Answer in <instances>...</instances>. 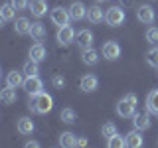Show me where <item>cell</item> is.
I'll list each match as a JSON object with an SVG mask.
<instances>
[{"instance_id":"cell-23","label":"cell","mask_w":158,"mask_h":148,"mask_svg":"<svg viewBox=\"0 0 158 148\" xmlns=\"http://www.w3.org/2000/svg\"><path fill=\"white\" fill-rule=\"evenodd\" d=\"M81 59H83V63H85V65H97V61H99V53H97V49H93V47L83 49Z\"/></svg>"},{"instance_id":"cell-22","label":"cell","mask_w":158,"mask_h":148,"mask_svg":"<svg viewBox=\"0 0 158 148\" xmlns=\"http://www.w3.org/2000/svg\"><path fill=\"white\" fill-rule=\"evenodd\" d=\"M46 26H44L42 22H34L32 24V28H30V36H32L36 42H42L44 38H46Z\"/></svg>"},{"instance_id":"cell-32","label":"cell","mask_w":158,"mask_h":148,"mask_svg":"<svg viewBox=\"0 0 158 148\" xmlns=\"http://www.w3.org/2000/svg\"><path fill=\"white\" fill-rule=\"evenodd\" d=\"M52 85L56 89H63V87H65V79H63L61 75H53L52 77Z\"/></svg>"},{"instance_id":"cell-15","label":"cell","mask_w":158,"mask_h":148,"mask_svg":"<svg viewBox=\"0 0 158 148\" xmlns=\"http://www.w3.org/2000/svg\"><path fill=\"white\" fill-rule=\"evenodd\" d=\"M142 144H144V138H142V130L135 128V130H131V132L127 134V146H131V148H140Z\"/></svg>"},{"instance_id":"cell-25","label":"cell","mask_w":158,"mask_h":148,"mask_svg":"<svg viewBox=\"0 0 158 148\" xmlns=\"http://www.w3.org/2000/svg\"><path fill=\"white\" fill-rule=\"evenodd\" d=\"M59 146H63V148L77 146V136L73 132H61L59 134Z\"/></svg>"},{"instance_id":"cell-8","label":"cell","mask_w":158,"mask_h":148,"mask_svg":"<svg viewBox=\"0 0 158 148\" xmlns=\"http://www.w3.org/2000/svg\"><path fill=\"white\" fill-rule=\"evenodd\" d=\"M136 18H138V22H142V24H154L156 12L150 4H142V6L136 8Z\"/></svg>"},{"instance_id":"cell-6","label":"cell","mask_w":158,"mask_h":148,"mask_svg":"<svg viewBox=\"0 0 158 148\" xmlns=\"http://www.w3.org/2000/svg\"><path fill=\"white\" fill-rule=\"evenodd\" d=\"M49 18H52V22L56 24L57 28H61V26H67V24H69L71 14H69V10H65V8L56 6V8L52 10V14H49Z\"/></svg>"},{"instance_id":"cell-4","label":"cell","mask_w":158,"mask_h":148,"mask_svg":"<svg viewBox=\"0 0 158 148\" xmlns=\"http://www.w3.org/2000/svg\"><path fill=\"white\" fill-rule=\"evenodd\" d=\"M101 53L109 61H117V59L121 57V46H118V42H115V39H109V42L103 43Z\"/></svg>"},{"instance_id":"cell-16","label":"cell","mask_w":158,"mask_h":148,"mask_svg":"<svg viewBox=\"0 0 158 148\" xmlns=\"http://www.w3.org/2000/svg\"><path fill=\"white\" fill-rule=\"evenodd\" d=\"M16 128H18L20 134L28 136V134H32V132H34V121H32L30 117H22V118H18Z\"/></svg>"},{"instance_id":"cell-5","label":"cell","mask_w":158,"mask_h":148,"mask_svg":"<svg viewBox=\"0 0 158 148\" xmlns=\"http://www.w3.org/2000/svg\"><path fill=\"white\" fill-rule=\"evenodd\" d=\"M75 36H77V32L73 30L71 26H61V28H57V34H56V39H57V43L59 46H69V43H73L75 42Z\"/></svg>"},{"instance_id":"cell-18","label":"cell","mask_w":158,"mask_h":148,"mask_svg":"<svg viewBox=\"0 0 158 148\" xmlns=\"http://www.w3.org/2000/svg\"><path fill=\"white\" fill-rule=\"evenodd\" d=\"M30 10H32V14L36 18H42L48 14V2L46 0H32L30 2Z\"/></svg>"},{"instance_id":"cell-21","label":"cell","mask_w":158,"mask_h":148,"mask_svg":"<svg viewBox=\"0 0 158 148\" xmlns=\"http://www.w3.org/2000/svg\"><path fill=\"white\" fill-rule=\"evenodd\" d=\"M146 111L150 113V115L158 117V89L148 93V97H146Z\"/></svg>"},{"instance_id":"cell-33","label":"cell","mask_w":158,"mask_h":148,"mask_svg":"<svg viewBox=\"0 0 158 148\" xmlns=\"http://www.w3.org/2000/svg\"><path fill=\"white\" fill-rule=\"evenodd\" d=\"M12 6L16 10H26L30 8V0H12Z\"/></svg>"},{"instance_id":"cell-31","label":"cell","mask_w":158,"mask_h":148,"mask_svg":"<svg viewBox=\"0 0 158 148\" xmlns=\"http://www.w3.org/2000/svg\"><path fill=\"white\" fill-rule=\"evenodd\" d=\"M146 42L152 43V46L158 43V28L156 26H150V28L146 30Z\"/></svg>"},{"instance_id":"cell-9","label":"cell","mask_w":158,"mask_h":148,"mask_svg":"<svg viewBox=\"0 0 158 148\" xmlns=\"http://www.w3.org/2000/svg\"><path fill=\"white\" fill-rule=\"evenodd\" d=\"M132 125H135V128H138V130H146V128L152 126V118H150V113L144 111V113H135V117H132Z\"/></svg>"},{"instance_id":"cell-3","label":"cell","mask_w":158,"mask_h":148,"mask_svg":"<svg viewBox=\"0 0 158 148\" xmlns=\"http://www.w3.org/2000/svg\"><path fill=\"white\" fill-rule=\"evenodd\" d=\"M125 20H127V14H125V10H123V6H111V8L105 10V22H107V26L118 28V26H123Z\"/></svg>"},{"instance_id":"cell-35","label":"cell","mask_w":158,"mask_h":148,"mask_svg":"<svg viewBox=\"0 0 158 148\" xmlns=\"http://www.w3.org/2000/svg\"><path fill=\"white\" fill-rule=\"evenodd\" d=\"M77 146H81V148H83V146H87V138H85V136L77 138Z\"/></svg>"},{"instance_id":"cell-26","label":"cell","mask_w":158,"mask_h":148,"mask_svg":"<svg viewBox=\"0 0 158 148\" xmlns=\"http://www.w3.org/2000/svg\"><path fill=\"white\" fill-rule=\"evenodd\" d=\"M22 71L26 73V77H32V75H38L40 73V65H38V61H34L32 57L28 59L26 63L22 65Z\"/></svg>"},{"instance_id":"cell-1","label":"cell","mask_w":158,"mask_h":148,"mask_svg":"<svg viewBox=\"0 0 158 148\" xmlns=\"http://www.w3.org/2000/svg\"><path fill=\"white\" fill-rule=\"evenodd\" d=\"M30 111L38 113V115H46V113H49L53 109V99L52 95H48L46 91L38 93L36 97H30V105H28Z\"/></svg>"},{"instance_id":"cell-11","label":"cell","mask_w":158,"mask_h":148,"mask_svg":"<svg viewBox=\"0 0 158 148\" xmlns=\"http://www.w3.org/2000/svg\"><path fill=\"white\" fill-rule=\"evenodd\" d=\"M69 10V14H71V20H75V22H79V20H83V18H87V6L83 2H73L71 6L67 8Z\"/></svg>"},{"instance_id":"cell-34","label":"cell","mask_w":158,"mask_h":148,"mask_svg":"<svg viewBox=\"0 0 158 148\" xmlns=\"http://www.w3.org/2000/svg\"><path fill=\"white\" fill-rule=\"evenodd\" d=\"M26 148H40V142L38 140H28L26 142Z\"/></svg>"},{"instance_id":"cell-36","label":"cell","mask_w":158,"mask_h":148,"mask_svg":"<svg viewBox=\"0 0 158 148\" xmlns=\"http://www.w3.org/2000/svg\"><path fill=\"white\" fill-rule=\"evenodd\" d=\"M121 2H123V6H131V4L135 2V0H121Z\"/></svg>"},{"instance_id":"cell-2","label":"cell","mask_w":158,"mask_h":148,"mask_svg":"<svg viewBox=\"0 0 158 148\" xmlns=\"http://www.w3.org/2000/svg\"><path fill=\"white\" fill-rule=\"evenodd\" d=\"M136 107H138V97L135 93H128L117 103V115L123 118H131V117H135Z\"/></svg>"},{"instance_id":"cell-27","label":"cell","mask_w":158,"mask_h":148,"mask_svg":"<svg viewBox=\"0 0 158 148\" xmlns=\"http://www.w3.org/2000/svg\"><path fill=\"white\" fill-rule=\"evenodd\" d=\"M107 146H109V148H125V146H127V136H121V134L117 132L115 136L107 138Z\"/></svg>"},{"instance_id":"cell-7","label":"cell","mask_w":158,"mask_h":148,"mask_svg":"<svg viewBox=\"0 0 158 148\" xmlns=\"http://www.w3.org/2000/svg\"><path fill=\"white\" fill-rule=\"evenodd\" d=\"M24 89H26L28 97H36L38 93H42V89H44V81H42V79H40L38 75L26 77V81H24Z\"/></svg>"},{"instance_id":"cell-10","label":"cell","mask_w":158,"mask_h":148,"mask_svg":"<svg viewBox=\"0 0 158 148\" xmlns=\"http://www.w3.org/2000/svg\"><path fill=\"white\" fill-rule=\"evenodd\" d=\"M79 87H81L83 93H93V91H97V87H99V79L95 75H91V73H87V75L81 77Z\"/></svg>"},{"instance_id":"cell-29","label":"cell","mask_w":158,"mask_h":148,"mask_svg":"<svg viewBox=\"0 0 158 148\" xmlns=\"http://www.w3.org/2000/svg\"><path fill=\"white\" fill-rule=\"evenodd\" d=\"M146 63L150 67L158 69V47H152V49H148V51H146Z\"/></svg>"},{"instance_id":"cell-14","label":"cell","mask_w":158,"mask_h":148,"mask_svg":"<svg viewBox=\"0 0 158 148\" xmlns=\"http://www.w3.org/2000/svg\"><path fill=\"white\" fill-rule=\"evenodd\" d=\"M30 57H32L34 61H38V63H42L44 59L48 57V49L44 47V43H42V42L34 43V46L30 47Z\"/></svg>"},{"instance_id":"cell-13","label":"cell","mask_w":158,"mask_h":148,"mask_svg":"<svg viewBox=\"0 0 158 148\" xmlns=\"http://www.w3.org/2000/svg\"><path fill=\"white\" fill-rule=\"evenodd\" d=\"M26 73L24 71H16V69H14V71H10L8 75H6V85H10V87H24V81H26Z\"/></svg>"},{"instance_id":"cell-24","label":"cell","mask_w":158,"mask_h":148,"mask_svg":"<svg viewBox=\"0 0 158 148\" xmlns=\"http://www.w3.org/2000/svg\"><path fill=\"white\" fill-rule=\"evenodd\" d=\"M16 12H18V10L12 6V2H10V4H2V8H0L2 22H12V20H16Z\"/></svg>"},{"instance_id":"cell-37","label":"cell","mask_w":158,"mask_h":148,"mask_svg":"<svg viewBox=\"0 0 158 148\" xmlns=\"http://www.w3.org/2000/svg\"><path fill=\"white\" fill-rule=\"evenodd\" d=\"M97 2H105V0H97Z\"/></svg>"},{"instance_id":"cell-12","label":"cell","mask_w":158,"mask_h":148,"mask_svg":"<svg viewBox=\"0 0 158 148\" xmlns=\"http://www.w3.org/2000/svg\"><path fill=\"white\" fill-rule=\"evenodd\" d=\"M75 42L79 43L81 49H87L93 46V32L91 30H79L77 36H75Z\"/></svg>"},{"instance_id":"cell-17","label":"cell","mask_w":158,"mask_h":148,"mask_svg":"<svg viewBox=\"0 0 158 148\" xmlns=\"http://www.w3.org/2000/svg\"><path fill=\"white\" fill-rule=\"evenodd\" d=\"M87 20L91 24H99V22H105V10L101 6H91L87 10Z\"/></svg>"},{"instance_id":"cell-30","label":"cell","mask_w":158,"mask_h":148,"mask_svg":"<svg viewBox=\"0 0 158 148\" xmlns=\"http://www.w3.org/2000/svg\"><path fill=\"white\" fill-rule=\"evenodd\" d=\"M101 134L105 136V138H111V136H115L117 134V126L113 125V122H105L101 128Z\"/></svg>"},{"instance_id":"cell-28","label":"cell","mask_w":158,"mask_h":148,"mask_svg":"<svg viewBox=\"0 0 158 148\" xmlns=\"http://www.w3.org/2000/svg\"><path fill=\"white\" fill-rule=\"evenodd\" d=\"M59 118H61L63 122H67V125H73V122L77 121V115L73 109H63L61 113H59Z\"/></svg>"},{"instance_id":"cell-20","label":"cell","mask_w":158,"mask_h":148,"mask_svg":"<svg viewBox=\"0 0 158 148\" xmlns=\"http://www.w3.org/2000/svg\"><path fill=\"white\" fill-rule=\"evenodd\" d=\"M30 28H32V22H30L28 18H18L14 20V32L18 34V36H26V34H30Z\"/></svg>"},{"instance_id":"cell-19","label":"cell","mask_w":158,"mask_h":148,"mask_svg":"<svg viewBox=\"0 0 158 148\" xmlns=\"http://www.w3.org/2000/svg\"><path fill=\"white\" fill-rule=\"evenodd\" d=\"M0 99H2L4 105H14V103H16V99H18V95H16V87L6 85L2 91H0Z\"/></svg>"}]
</instances>
